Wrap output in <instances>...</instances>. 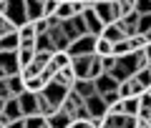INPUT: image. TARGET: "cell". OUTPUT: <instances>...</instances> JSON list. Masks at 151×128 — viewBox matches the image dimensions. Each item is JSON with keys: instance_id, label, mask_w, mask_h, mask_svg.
I'll return each instance as SVG.
<instances>
[{"instance_id": "1", "label": "cell", "mask_w": 151, "mask_h": 128, "mask_svg": "<svg viewBox=\"0 0 151 128\" xmlns=\"http://www.w3.org/2000/svg\"><path fill=\"white\" fill-rule=\"evenodd\" d=\"M0 13L5 15V20L10 23L13 28H20L23 23H28V18H25V0H8Z\"/></svg>"}, {"instance_id": "2", "label": "cell", "mask_w": 151, "mask_h": 128, "mask_svg": "<svg viewBox=\"0 0 151 128\" xmlns=\"http://www.w3.org/2000/svg\"><path fill=\"white\" fill-rule=\"evenodd\" d=\"M91 10L96 13V18L103 25L119 20V10H116V3L113 0H96V3H91Z\"/></svg>"}, {"instance_id": "3", "label": "cell", "mask_w": 151, "mask_h": 128, "mask_svg": "<svg viewBox=\"0 0 151 128\" xmlns=\"http://www.w3.org/2000/svg\"><path fill=\"white\" fill-rule=\"evenodd\" d=\"M93 43H96V35H91V33L78 35L76 40L68 43L65 53H68V58H76V55H91L93 53Z\"/></svg>"}, {"instance_id": "4", "label": "cell", "mask_w": 151, "mask_h": 128, "mask_svg": "<svg viewBox=\"0 0 151 128\" xmlns=\"http://www.w3.org/2000/svg\"><path fill=\"white\" fill-rule=\"evenodd\" d=\"M38 93H43L45 101H48L53 108H60V103H63V98H65V93H68V88H63V85H58V83H53V80H50L43 91H38Z\"/></svg>"}, {"instance_id": "5", "label": "cell", "mask_w": 151, "mask_h": 128, "mask_svg": "<svg viewBox=\"0 0 151 128\" xmlns=\"http://www.w3.org/2000/svg\"><path fill=\"white\" fill-rule=\"evenodd\" d=\"M15 73H20L15 50H10V53H0V78H8V75H15Z\"/></svg>"}, {"instance_id": "6", "label": "cell", "mask_w": 151, "mask_h": 128, "mask_svg": "<svg viewBox=\"0 0 151 128\" xmlns=\"http://www.w3.org/2000/svg\"><path fill=\"white\" fill-rule=\"evenodd\" d=\"M83 106H86V111H88L91 118H103V116H106V103H103V98L98 96V93L83 98Z\"/></svg>"}, {"instance_id": "7", "label": "cell", "mask_w": 151, "mask_h": 128, "mask_svg": "<svg viewBox=\"0 0 151 128\" xmlns=\"http://www.w3.org/2000/svg\"><path fill=\"white\" fill-rule=\"evenodd\" d=\"M38 33L35 28H33V23H23L20 28H18V48H33V43H35Z\"/></svg>"}, {"instance_id": "8", "label": "cell", "mask_w": 151, "mask_h": 128, "mask_svg": "<svg viewBox=\"0 0 151 128\" xmlns=\"http://www.w3.org/2000/svg\"><path fill=\"white\" fill-rule=\"evenodd\" d=\"M81 18H83V25H86V33H91V35H98V33L103 30V23L96 18V13L91 10V5H86L81 10Z\"/></svg>"}, {"instance_id": "9", "label": "cell", "mask_w": 151, "mask_h": 128, "mask_svg": "<svg viewBox=\"0 0 151 128\" xmlns=\"http://www.w3.org/2000/svg\"><path fill=\"white\" fill-rule=\"evenodd\" d=\"M93 88H96L98 96H103V93H108V91H116V88H119V80L113 78L111 73H101V75L93 78Z\"/></svg>"}, {"instance_id": "10", "label": "cell", "mask_w": 151, "mask_h": 128, "mask_svg": "<svg viewBox=\"0 0 151 128\" xmlns=\"http://www.w3.org/2000/svg\"><path fill=\"white\" fill-rule=\"evenodd\" d=\"M91 60H93V53L91 55H76V58H70V70H73L76 78H88Z\"/></svg>"}, {"instance_id": "11", "label": "cell", "mask_w": 151, "mask_h": 128, "mask_svg": "<svg viewBox=\"0 0 151 128\" xmlns=\"http://www.w3.org/2000/svg\"><path fill=\"white\" fill-rule=\"evenodd\" d=\"M73 118L63 111V108H55L50 116H45V128H68Z\"/></svg>"}, {"instance_id": "12", "label": "cell", "mask_w": 151, "mask_h": 128, "mask_svg": "<svg viewBox=\"0 0 151 128\" xmlns=\"http://www.w3.org/2000/svg\"><path fill=\"white\" fill-rule=\"evenodd\" d=\"M18 98V106H20V113L23 116H33V113H38V101H35V93L30 91H23Z\"/></svg>"}, {"instance_id": "13", "label": "cell", "mask_w": 151, "mask_h": 128, "mask_svg": "<svg viewBox=\"0 0 151 128\" xmlns=\"http://www.w3.org/2000/svg\"><path fill=\"white\" fill-rule=\"evenodd\" d=\"M70 91H73L76 96L83 101V98L93 96V93H96V88H93V80H91V78H76L73 85H70Z\"/></svg>"}, {"instance_id": "14", "label": "cell", "mask_w": 151, "mask_h": 128, "mask_svg": "<svg viewBox=\"0 0 151 128\" xmlns=\"http://www.w3.org/2000/svg\"><path fill=\"white\" fill-rule=\"evenodd\" d=\"M48 38H50V43H53V53L55 50H65L68 48V38L63 35V30H60V23L58 25H53V28H48Z\"/></svg>"}, {"instance_id": "15", "label": "cell", "mask_w": 151, "mask_h": 128, "mask_svg": "<svg viewBox=\"0 0 151 128\" xmlns=\"http://www.w3.org/2000/svg\"><path fill=\"white\" fill-rule=\"evenodd\" d=\"M53 83H58V85H63V88H68L70 91V85H73V80H76V75H73V70H70V63L68 65H63V68H58L53 73Z\"/></svg>"}, {"instance_id": "16", "label": "cell", "mask_w": 151, "mask_h": 128, "mask_svg": "<svg viewBox=\"0 0 151 128\" xmlns=\"http://www.w3.org/2000/svg\"><path fill=\"white\" fill-rule=\"evenodd\" d=\"M136 23H139V13H129V15L119 18V20H116V25H119L121 33L129 38V35H136Z\"/></svg>"}, {"instance_id": "17", "label": "cell", "mask_w": 151, "mask_h": 128, "mask_svg": "<svg viewBox=\"0 0 151 128\" xmlns=\"http://www.w3.org/2000/svg\"><path fill=\"white\" fill-rule=\"evenodd\" d=\"M18 50V30H8L0 35V53H10Z\"/></svg>"}, {"instance_id": "18", "label": "cell", "mask_w": 151, "mask_h": 128, "mask_svg": "<svg viewBox=\"0 0 151 128\" xmlns=\"http://www.w3.org/2000/svg\"><path fill=\"white\" fill-rule=\"evenodd\" d=\"M98 38H103V40H108L113 45L116 40H121V38H126V35L121 33V28L116 25V23H108V25H103V30L98 33Z\"/></svg>"}, {"instance_id": "19", "label": "cell", "mask_w": 151, "mask_h": 128, "mask_svg": "<svg viewBox=\"0 0 151 128\" xmlns=\"http://www.w3.org/2000/svg\"><path fill=\"white\" fill-rule=\"evenodd\" d=\"M25 18L30 23L43 18V0H25Z\"/></svg>"}, {"instance_id": "20", "label": "cell", "mask_w": 151, "mask_h": 128, "mask_svg": "<svg viewBox=\"0 0 151 128\" xmlns=\"http://www.w3.org/2000/svg\"><path fill=\"white\" fill-rule=\"evenodd\" d=\"M5 83H8V91H10V96H20V93L25 91V83H23L20 73H15V75H8V78H5Z\"/></svg>"}, {"instance_id": "21", "label": "cell", "mask_w": 151, "mask_h": 128, "mask_svg": "<svg viewBox=\"0 0 151 128\" xmlns=\"http://www.w3.org/2000/svg\"><path fill=\"white\" fill-rule=\"evenodd\" d=\"M131 78H134L136 83L144 88V91H149V88H151V68H139Z\"/></svg>"}, {"instance_id": "22", "label": "cell", "mask_w": 151, "mask_h": 128, "mask_svg": "<svg viewBox=\"0 0 151 128\" xmlns=\"http://www.w3.org/2000/svg\"><path fill=\"white\" fill-rule=\"evenodd\" d=\"M121 111H124L126 116H136V113H139V96L121 98Z\"/></svg>"}, {"instance_id": "23", "label": "cell", "mask_w": 151, "mask_h": 128, "mask_svg": "<svg viewBox=\"0 0 151 128\" xmlns=\"http://www.w3.org/2000/svg\"><path fill=\"white\" fill-rule=\"evenodd\" d=\"M33 55H35V48H18V50H15V58H18V65H20V70L33 60Z\"/></svg>"}, {"instance_id": "24", "label": "cell", "mask_w": 151, "mask_h": 128, "mask_svg": "<svg viewBox=\"0 0 151 128\" xmlns=\"http://www.w3.org/2000/svg\"><path fill=\"white\" fill-rule=\"evenodd\" d=\"M23 128H45V118L40 116V113L23 116Z\"/></svg>"}, {"instance_id": "25", "label": "cell", "mask_w": 151, "mask_h": 128, "mask_svg": "<svg viewBox=\"0 0 151 128\" xmlns=\"http://www.w3.org/2000/svg\"><path fill=\"white\" fill-rule=\"evenodd\" d=\"M129 45L131 50H141L151 45V35H129Z\"/></svg>"}, {"instance_id": "26", "label": "cell", "mask_w": 151, "mask_h": 128, "mask_svg": "<svg viewBox=\"0 0 151 128\" xmlns=\"http://www.w3.org/2000/svg\"><path fill=\"white\" fill-rule=\"evenodd\" d=\"M93 55H98V58H103V55H111V43L96 35V43H93Z\"/></svg>"}, {"instance_id": "27", "label": "cell", "mask_w": 151, "mask_h": 128, "mask_svg": "<svg viewBox=\"0 0 151 128\" xmlns=\"http://www.w3.org/2000/svg\"><path fill=\"white\" fill-rule=\"evenodd\" d=\"M33 48H35V50H48V53H53V43H50L48 33H40V35L35 38V43H33Z\"/></svg>"}, {"instance_id": "28", "label": "cell", "mask_w": 151, "mask_h": 128, "mask_svg": "<svg viewBox=\"0 0 151 128\" xmlns=\"http://www.w3.org/2000/svg\"><path fill=\"white\" fill-rule=\"evenodd\" d=\"M136 35H151V15H139Z\"/></svg>"}, {"instance_id": "29", "label": "cell", "mask_w": 151, "mask_h": 128, "mask_svg": "<svg viewBox=\"0 0 151 128\" xmlns=\"http://www.w3.org/2000/svg\"><path fill=\"white\" fill-rule=\"evenodd\" d=\"M134 13H139V15H149V13H151V0H134Z\"/></svg>"}, {"instance_id": "30", "label": "cell", "mask_w": 151, "mask_h": 128, "mask_svg": "<svg viewBox=\"0 0 151 128\" xmlns=\"http://www.w3.org/2000/svg\"><path fill=\"white\" fill-rule=\"evenodd\" d=\"M98 63H101L103 73H111V68L116 65V58H113V55H103V58H98Z\"/></svg>"}, {"instance_id": "31", "label": "cell", "mask_w": 151, "mask_h": 128, "mask_svg": "<svg viewBox=\"0 0 151 128\" xmlns=\"http://www.w3.org/2000/svg\"><path fill=\"white\" fill-rule=\"evenodd\" d=\"M55 8H58V0H43V18L53 15Z\"/></svg>"}, {"instance_id": "32", "label": "cell", "mask_w": 151, "mask_h": 128, "mask_svg": "<svg viewBox=\"0 0 151 128\" xmlns=\"http://www.w3.org/2000/svg\"><path fill=\"white\" fill-rule=\"evenodd\" d=\"M33 28H35L38 35H40V33H48V20H45V18H38V20H33Z\"/></svg>"}, {"instance_id": "33", "label": "cell", "mask_w": 151, "mask_h": 128, "mask_svg": "<svg viewBox=\"0 0 151 128\" xmlns=\"http://www.w3.org/2000/svg\"><path fill=\"white\" fill-rule=\"evenodd\" d=\"M68 128H96V126H93L91 118H88V121H78V118H76V121H70Z\"/></svg>"}, {"instance_id": "34", "label": "cell", "mask_w": 151, "mask_h": 128, "mask_svg": "<svg viewBox=\"0 0 151 128\" xmlns=\"http://www.w3.org/2000/svg\"><path fill=\"white\" fill-rule=\"evenodd\" d=\"M8 30H18V28H13L10 23L5 20V15H3V13H0V35H3V33H8Z\"/></svg>"}, {"instance_id": "35", "label": "cell", "mask_w": 151, "mask_h": 128, "mask_svg": "<svg viewBox=\"0 0 151 128\" xmlns=\"http://www.w3.org/2000/svg\"><path fill=\"white\" fill-rule=\"evenodd\" d=\"M5 98H10V91H8L5 78H0V101H5Z\"/></svg>"}, {"instance_id": "36", "label": "cell", "mask_w": 151, "mask_h": 128, "mask_svg": "<svg viewBox=\"0 0 151 128\" xmlns=\"http://www.w3.org/2000/svg\"><path fill=\"white\" fill-rule=\"evenodd\" d=\"M5 128H23V116H20V118H13Z\"/></svg>"}, {"instance_id": "37", "label": "cell", "mask_w": 151, "mask_h": 128, "mask_svg": "<svg viewBox=\"0 0 151 128\" xmlns=\"http://www.w3.org/2000/svg\"><path fill=\"white\" fill-rule=\"evenodd\" d=\"M134 128H151V121H141V118H136V126Z\"/></svg>"}, {"instance_id": "38", "label": "cell", "mask_w": 151, "mask_h": 128, "mask_svg": "<svg viewBox=\"0 0 151 128\" xmlns=\"http://www.w3.org/2000/svg\"><path fill=\"white\" fill-rule=\"evenodd\" d=\"M5 3H8V0H0V10H3V5H5Z\"/></svg>"}, {"instance_id": "39", "label": "cell", "mask_w": 151, "mask_h": 128, "mask_svg": "<svg viewBox=\"0 0 151 128\" xmlns=\"http://www.w3.org/2000/svg\"><path fill=\"white\" fill-rule=\"evenodd\" d=\"M83 3H86V5H91V3H96V0H83Z\"/></svg>"}, {"instance_id": "40", "label": "cell", "mask_w": 151, "mask_h": 128, "mask_svg": "<svg viewBox=\"0 0 151 128\" xmlns=\"http://www.w3.org/2000/svg\"><path fill=\"white\" fill-rule=\"evenodd\" d=\"M0 111H3V101H0Z\"/></svg>"}, {"instance_id": "41", "label": "cell", "mask_w": 151, "mask_h": 128, "mask_svg": "<svg viewBox=\"0 0 151 128\" xmlns=\"http://www.w3.org/2000/svg\"><path fill=\"white\" fill-rule=\"evenodd\" d=\"M0 128H5V126H3V123H0Z\"/></svg>"}, {"instance_id": "42", "label": "cell", "mask_w": 151, "mask_h": 128, "mask_svg": "<svg viewBox=\"0 0 151 128\" xmlns=\"http://www.w3.org/2000/svg\"><path fill=\"white\" fill-rule=\"evenodd\" d=\"M58 3H60V0H58Z\"/></svg>"}]
</instances>
